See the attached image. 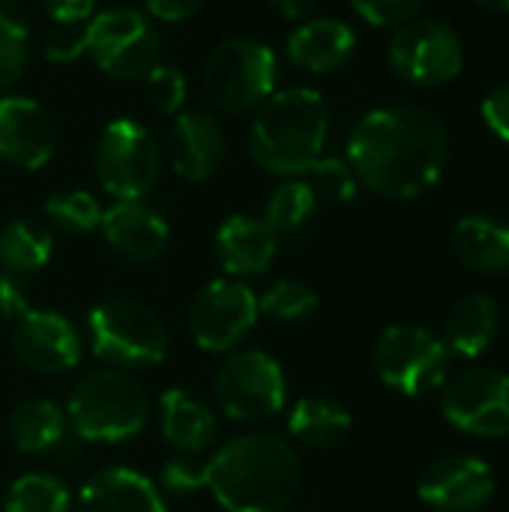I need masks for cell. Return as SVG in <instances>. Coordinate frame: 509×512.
<instances>
[{
	"instance_id": "cell-1",
	"label": "cell",
	"mask_w": 509,
	"mask_h": 512,
	"mask_svg": "<svg viewBox=\"0 0 509 512\" xmlns=\"http://www.w3.org/2000/svg\"><path fill=\"white\" fill-rule=\"evenodd\" d=\"M450 159L444 120L420 105L369 111L348 138V165L357 183L384 198H417L432 189Z\"/></svg>"
},
{
	"instance_id": "cell-2",
	"label": "cell",
	"mask_w": 509,
	"mask_h": 512,
	"mask_svg": "<svg viewBox=\"0 0 509 512\" xmlns=\"http://www.w3.org/2000/svg\"><path fill=\"white\" fill-rule=\"evenodd\" d=\"M300 483V456L279 435L231 438L204 462V489L225 512H285Z\"/></svg>"
},
{
	"instance_id": "cell-3",
	"label": "cell",
	"mask_w": 509,
	"mask_h": 512,
	"mask_svg": "<svg viewBox=\"0 0 509 512\" xmlns=\"http://www.w3.org/2000/svg\"><path fill=\"white\" fill-rule=\"evenodd\" d=\"M330 129L327 102L309 87L273 93L255 114L249 129L252 159L279 177H300L321 159Z\"/></svg>"
},
{
	"instance_id": "cell-4",
	"label": "cell",
	"mask_w": 509,
	"mask_h": 512,
	"mask_svg": "<svg viewBox=\"0 0 509 512\" xmlns=\"http://www.w3.org/2000/svg\"><path fill=\"white\" fill-rule=\"evenodd\" d=\"M63 411L81 444H123L147 429L150 399L126 369H93L75 381Z\"/></svg>"
},
{
	"instance_id": "cell-5",
	"label": "cell",
	"mask_w": 509,
	"mask_h": 512,
	"mask_svg": "<svg viewBox=\"0 0 509 512\" xmlns=\"http://www.w3.org/2000/svg\"><path fill=\"white\" fill-rule=\"evenodd\" d=\"M90 351L111 369H150L168 357L171 339L159 312L135 297H105L87 312Z\"/></svg>"
},
{
	"instance_id": "cell-6",
	"label": "cell",
	"mask_w": 509,
	"mask_h": 512,
	"mask_svg": "<svg viewBox=\"0 0 509 512\" xmlns=\"http://www.w3.org/2000/svg\"><path fill=\"white\" fill-rule=\"evenodd\" d=\"M276 87V54L252 36H234L216 45L204 63V93L228 114L261 108Z\"/></svg>"
},
{
	"instance_id": "cell-7",
	"label": "cell",
	"mask_w": 509,
	"mask_h": 512,
	"mask_svg": "<svg viewBox=\"0 0 509 512\" xmlns=\"http://www.w3.org/2000/svg\"><path fill=\"white\" fill-rule=\"evenodd\" d=\"M213 393L228 420L258 426L285 411L288 381L273 354L261 348H243L231 351L219 363Z\"/></svg>"
},
{
	"instance_id": "cell-8",
	"label": "cell",
	"mask_w": 509,
	"mask_h": 512,
	"mask_svg": "<svg viewBox=\"0 0 509 512\" xmlns=\"http://www.w3.org/2000/svg\"><path fill=\"white\" fill-rule=\"evenodd\" d=\"M162 174V150L147 126L120 117L96 141V177L114 201H141Z\"/></svg>"
},
{
	"instance_id": "cell-9",
	"label": "cell",
	"mask_w": 509,
	"mask_h": 512,
	"mask_svg": "<svg viewBox=\"0 0 509 512\" xmlns=\"http://www.w3.org/2000/svg\"><path fill=\"white\" fill-rule=\"evenodd\" d=\"M87 54L93 63L120 81H144L162 57V45L150 21L129 6H114L93 15L84 27Z\"/></svg>"
},
{
	"instance_id": "cell-10",
	"label": "cell",
	"mask_w": 509,
	"mask_h": 512,
	"mask_svg": "<svg viewBox=\"0 0 509 512\" xmlns=\"http://www.w3.org/2000/svg\"><path fill=\"white\" fill-rule=\"evenodd\" d=\"M372 363L390 390L402 396H423L444 384L450 369V348L426 327L393 324L378 336Z\"/></svg>"
},
{
	"instance_id": "cell-11",
	"label": "cell",
	"mask_w": 509,
	"mask_h": 512,
	"mask_svg": "<svg viewBox=\"0 0 509 512\" xmlns=\"http://www.w3.org/2000/svg\"><path fill=\"white\" fill-rule=\"evenodd\" d=\"M258 324V294L240 279L204 285L186 309V330L207 354H231Z\"/></svg>"
},
{
	"instance_id": "cell-12",
	"label": "cell",
	"mask_w": 509,
	"mask_h": 512,
	"mask_svg": "<svg viewBox=\"0 0 509 512\" xmlns=\"http://www.w3.org/2000/svg\"><path fill=\"white\" fill-rule=\"evenodd\" d=\"M390 66L417 87H441L465 66V45L444 21H408L390 39Z\"/></svg>"
},
{
	"instance_id": "cell-13",
	"label": "cell",
	"mask_w": 509,
	"mask_h": 512,
	"mask_svg": "<svg viewBox=\"0 0 509 512\" xmlns=\"http://www.w3.org/2000/svg\"><path fill=\"white\" fill-rule=\"evenodd\" d=\"M444 417L480 438L509 435V375L498 369H468L444 393Z\"/></svg>"
},
{
	"instance_id": "cell-14",
	"label": "cell",
	"mask_w": 509,
	"mask_h": 512,
	"mask_svg": "<svg viewBox=\"0 0 509 512\" xmlns=\"http://www.w3.org/2000/svg\"><path fill=\"white\" fill-rule=\"evenodd\" d=\"M15 357L39 375H63L81 363L84 339L72 318L54 309H27L12 327Z\"/></svg>"
},
{
	"instance_id": "cell-15",
	"label": "cell",
	"mask_w": 509,
	"mask_h": 512,
	"mask_svg": "<svg viewBox=\"0 0 509 512\" xmlns=\"http://www.w3.org/2000/svg\"><path fill=\"white\" fill-rule=\"evenodd\" d=\"M495 492V474L477 456H444L435 459L417 486L423 504L438 512L480 510Z\"/></svg>"
},
{
	"instance_id": "cell-16",
	"label": "cell",
	"mask_w": 509,
	"mask_h": 512,
	"mask_svg": "<svg viewBox=\"0 0 509 512\" xmlns=\"http://www.w3.org/2000/svg\"><path fill=\"white\" fill-rule=\"evenodd\" d=\"M57 147V132L45 108L24 96L0 99V159L36 171L42 168Z\"/></svg>"
},
{
	"instance_id": "cell-17",
	"label": "cell",
	"mask_w": 509,
	"mask_h": 512,
	"mask_svg": "<svg viewBox=\"0 0 509 512\" xmlns=\"http://www.w3.org/2000/svg\"><path fill=\"white\" fill-rule=\"evenodd\" d=\"M105 243L132 264H150L168 249V222L144 201H114L102 210Z\"/></svg>"
},
{
	"instance_id": "cell-18",
	"label": "cell",
	"mask_w": 509,
	"mask_h": 512,
	"mask_svg": "<svg viewBox=\"0 0 509 512\" xmlns=\"http://www.w3.org/2000/svg\"><path fill=\"white\" fill-rule=\"evenodd\" d=\"M72 512H168V507L147 474L111 465L81 486Z\"/></svg>"
},
{
	"instance_id": "cell-19",
	"label": "cell",
	"mask_w": 509,
	"mask_h": 512,
	"mask_svg": "<svg viewBox=\"0 0 509 512\" xmlns=\"http://www.w3.org/2000/svg\"><path fill=\"white\" fill-rule=\"evenodd\" d=\"M171 168L183 180H207L216 174L225 156V135L216 117L207 111H183L168 129Z\"/></svg>"
},
{
	"instance_id": "cell-20",
	"label": "cell",
	"mask_w": 509,
	"mask_h": 512,
	"mask_svg": "<svg viewBox=\"0 0 509 512\" xmlns=\"http://www.w3.org/2000/svg\"><path fill=\"white\" fill-rule=\"evenodd\" d=\"M279 240L264 225V219L255 216H228L216 231V255L222 270L231 279H255L270 270L276 258Z\"/></svg>"
},
{
	"instance_id": "cell-21",
	"label": "cell",
	"mask_w": 509,
	"mask_h": 512,
	"mask_svg": "<svg viewBox=\"0 0 509 512\" xmlns=\"http://www.w3.org/2000/svg\"><path fill=\"white\" fill-rule=\"evenodd\" d=\"M159 429L165 444H171L183 456L207 453L219 435L213 408L180 387H171L159 396Z\"/></svg>"
},
{
	"instance_id": "cell-22",
	"label": "cell",
	"mask_w": 509,
	"mask_h": 512,
	"mask_svg": "<svg viewBox=\"0 0 509 512\" xmlns=\"http://www.w3.org/2000/svg\"><path fill=\"white\" fill-rule=\"evenodd\" d=\"M357 36L339 18H315L288 36V60L303 72H336L354 54Z\"/></svg>"
},
{
	"instance_id": "cell-23",
	"label": "cell",
	"mask_w": 509,
	"mask_h": 512,
	"mask_svg": "<svg viewBox=\"0 0 509 512\" xmlns=\"http://www.w3.org/2000/svg\"><path fill=\"white\" fill-rule=\"evenodd\" d=\"M69 435L66 411L51 399H24L9 414V441L24 456L57 453Z\"/></svg>"
},
{
	"instance_id": "cell-24",
	"label": "cell",
	"mask_w": 509,
	"mask_h": 512,
	"mask_svg": "<svg viewBox=\"0 0 509 512\" xmlns=\"http://www.w3.org/2000/svg\"><path fill=\"white\" fill-rule=\"evenodd\" d=\"M498 324H501V312L495 300H489L486 294H468L447 315L444 345L450 348V354L474 360L489 351V345L498 336Z\"/></svg>"
},
{
	"instance_id": "cell-25",
	"label": "cell",
	"mask_w": 509,
	"mask_h": 512,
	"mask_svg": "<svg viewBox=\"0 0 509 512\" xmlns=\"http://www.w3.org/2000/svg\"><path fill=\"white\" fill-rule=\"evenodd\" d=\"M351 432V414L330 396H303L288 414V435L309 450H333Z\"/></svg>"
},
{
	"instance_id": "cell-26",
	"label": "cell",
	"mask_w": 509,
	"mask_h": 512,
	"mask_svg": "<svg viewBox=\"0 0 509 512\" xmlns=\"http://www.w3.org/2000/svg\"><path fill=\"white\" fill-rule=\"evenodd\" d=\"M453 252L477 273H507L509 225L489 216H465L453 228Z\"/></svg>"
},
{
	"instance_id": "cell-27",
	"label": "cell",
	"mask_w": 509,
	"mask_h": 512,
	"mask_svg": "<svg viewBox=\"0 0 509 512\" xmlns=\"http://www.w3.org/2000/svg\"><path fill=\"white\" fill-rule=\"evenodd\" d=\"M54 252L48 228L30 219H12L0 228V270L12 276L39 273Z\"/></svg>"
},
{
	"instance_id": "cell-28",
	"label": "cell",
	"mask_w": 509,
	"mask_h": 512,
	"mask_svg": "<svg viewBox=\"0 0 509 512\" xmlns=\"http://www.w3.org/2000/svg\"><path fill=\"white\" fill-rule=\"evenodd\" d=\"M318 210V198L312 192V186L303 177H285L267 198L264 204V225L276 234V240L282 237H294L300 234L309 219Z\"/></svg>"
},
{
	"instance_id": "cell-29",
	"label": "cell",
	"mask_w": 509,
	"mask_h": 512,
	"mask_svg": "<svg viewBox=\"0 0 509 512\" xmlns=\"http://www.w3.org/2000/svg\"><path fill=\"white\" fill-rule=\"evenodd\" d=\"M3 512H72V495L63 480L33 471L12 480L3 498Z\"/></svg>"
},
{
	"instance_id": "cell-30",
	"label": "cell",
	"mask_w": 509,
	"mask_h": 512,
	"mask_svg": "<svg viewBox=\"0 0 509 512\" xmlns=\"http://www.w3.org/2000/svg\"><path fill=\"white\" fill-rule=\"evenodd\" d=\"M318 312V294L306 282L279 279L258 297V315L276 324H306Z\"/></svg>"
},
{
	"instance_id": "cell-31",
	"label": "cell",
	"mask_w": 509,
	"mask_h": 512,
	"mask_svg": "<svg viewBox=\"0 0 509 512\" xmlns=\"http://www.w3.org/2000/svg\"><path fill=\"white\" fill-rule=\"evenodd\" d=\"M30 54V30L12 0H0V87L21 78Z\"/></svg>"
},
{
	"instance_id": "cell-32",
	"label": "cell",
	"mask_w": 509,
	"mask_h": 512,
	"mask_svg": "<svg viewBox=\"0 0 509 512\" xmlns=\"http://www.w3.org/2000/svg\"><path fill=\"white\" fill-rule=\"evenodd\" d=\"M45 216L57 228H63V231L87 234V231L99 228L102 207H99V201L90 192H84V189H66V192H54L45 201Z\"/></svg>"
},
{
	"instance_id": "cell-33",
	"label": "cell",
	"mask_w": 509,
	"mask_h": 512,
	"mask_svg": "<svg viewBox=\"0 0 509 512\" xmlns=\"http://www.w3.org/2000/svg\"><path fill=\"white\" fill-rule=\"evenodd\" d=\"M300 177L312 186L318 201L345 204L357 195V174L351 171V165L345 159H324L321 156Z\"/></svg>"
},
{
	"instance_id": "cell-34",
	"label": "cell",
	"mask_w": 509,
	"mask_h": 512,
	"mask_svg": "<svg viewBox=\"0 0 509 512\" xmlns=\"http://www.w3.org/2000/svg\"><path fill=\"white\" fill-rule=\"evenodd\" d=\"M144 96L159 114H177L183 99H186V78L177 66L159 63L147 78H144Z\"/></svg>"
},
{
	"instance_id": "cell-35",
	"label": "cell",
	"mask_w": 509,
	"mask_h": 512,
	"mask_svg": "<svg viewBox=\"0 0 509 512\" xmlns=\"http://www.w3.org/2000/svg\"><path fill=\"white\" fill-rule=\"evenodd\" d=\"M162 495L168 498H189L204 489V462L195 456H177L168 459L159 471V486Z\"/></svg>"
},
{
	"instance_id": "cell-36",
	"label": "cell",
	"mask_w": 509,
	"mask_h": 512,
	"mask_svg": "<svg viewBox=\"0 0 509 512\" xmlns=\"http://www.w3.org/2000/svg\"><path fill=\"white\" fill-rule=\"evenodd\" d=\"M426 0H351L357 15L375 27H402L408 24Z\"/></svg>"
},
{
	"instance_id": "cell-37",
	"label": "cell",
	"mask_w": 509,
	"mask_h": 512,
	"mask_svg": "<svg viewBox=\"0 0 509 512\" xmlns=\"http://www.w3.org/2000/svg\"><path fill=\"white\" fill-rule=\"evenodd\" d=\"M45 54L57 63H72L75 57L87 54V39H84V27L75 24H60L45 45Z\"/></svg>"
},
{
	"instance_id": "cell-38",
	"label": "cell",
	"mask_w": 509,
	"mask_h": 512,
	"mask_svg": "<svg viewBox=\"0 0 509 512\" xmlns=\"http://www.w3.org/2000/svg\"><path fill=\"white\" fill-rule=\"evenodd\" d=\"M483 120L486 126L509 144V81L495 84L483 99Z\"/></svg>"
},
{
	"instance_id": "cell-39",
	"label": "cell",
	"mask_w": 509,
	"mask_h": 512,
	"mask_svg": "<svg viewBox=\"0 0 509 512\" xmlns=\"http://www.w3.org/2000/svg\"><path fill=\"white\" fill-rule=\"evenodd\" d=\"M42 9L57 24H81L93 18L96 0H42Z\"/></svg>"
},
{
	"instance_id": "cell-40",
	"label": "cell",
	"mask_w": 509,
	"mask_h": 512,
	"mask_svg": "<svg viewBox=\"0 0 509 512\" xmlns=\"http://www.w3.org/2000/svg\"><path fill=\"white\" fill-rule=\"evenodd\" d=\"M27 294L18 282V276L0 270V318H21L27 312Z\"/></svg>"
},
{
	"instance_id": "cell-41",
	"label": "cell",
	"mask_w": 509,
	"mask_h": 512,
	"mask_svg": "<svg viewBox=\"0 0 509 512\" xmlns=\"http://www.w3.org/2000/svg\"><path fill=\"white\" fill-rule=\"evenodd\" d=\"M204 0H144L147 12L156 15L159 21H183L198 12Z\"/></svg>"
},
{
	"instance_id": "cell-42",
	"label": "cell",
	"mask_w": 509,
	"mask_h": 512,
	"mask_svg": "<svg viewBox=\"0 0 509 512\" xmlns=\"http://www.w3.org/2000/svg\"><path fill=\"white\" fill-rule=\"evenodd\" d=\"M270 3L276 6V12H282L285 18L297 21V18L312 15V12H315V6H318L321 0H270Z\"/></svg>"
},
{
	"instance_id": "cell-43",
	"label": "cell",
	"mask_w": 509,
	"mask_h": 512,
	"mask_svg": "<svg viewBox=\"0 0 509 512\" xmlns=\"http://www.w3.org/2000/svg\"><path fill=\"white\" fill-rule=\"evenodd\" d=\"M480 3L483 9H492V12H509V0H474Z\"/></svg>"
}]
</instances>
